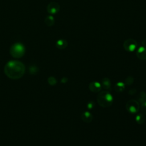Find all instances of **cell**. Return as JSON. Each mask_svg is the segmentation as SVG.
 I'll list each match as a JSON object with an SVG mask.
<instances>
[{
    "label": "cell",
    "instance_id": "9c48e42d",
    "mask_svg": "<svg viewBox=\"0 0 146 146\" xmlns=\"http://www.w3.org/2000/svg\"><path fill=\"white\" fill-rule=\"evenodd\" d=\"M81 119L85 123H90L93 119L92 115L88 111L83 112L81 114Z\"/></svg>",
    "mask_w": 146,
    "mask_h": 146
},
{
    "label": "cell",
    "instance_id": "44dd1931",
    "mask_svg": "<svg viewBox=\"0 0 146 146\" xmlns=\"http://www.w3.org/2000/svg\"><path fill=\"white\" fill-rule=\"evenodd\" d=\"M141 44L143 46L146 47V38H145L144 39H143L141 42Z\"/></svg>",
    "mask_w": 146,
    "mask_h": 146
},
{
    "label": "cell",
    "instance_id": "7402d4cb",
    "mask_svg": "<svg viewBox=\"0 0 146 146\" xmlns=\"http://www.w3.org/2000/svg\"><path fill=\"white\" fill-rule=\"evenodd\" d=\"M68 79L67 78H63L62 80H61V82H62V83H66V82H67V80Z\"/></svg>",
    "mask_w": 146,
    "mask_h": 146
},
{
    "label": "cell",
    "instance_id": "e0dca14e",
    "mask_svg": "<svg viewBox=\"0 0 146 146\" xmlns=\"http://www.w3.org/2000/svg\"><path fill=\"white\" fill-rule=\"evenodd\" d=\"M141 110L144 114L146 115V102L141 104Z\"/></svg>",
    "mask_w": 146,
    "mask_h": 146
},
{
    "label": "cell",
    "instance_id": "8992f818",
    "mask_svg": "<svg viewBox=\"0 0 146 146\" xmlns=\"http://www.w3.org/2000/svg\"><path fill=\"white\" fill-rule=\"evenodd\" d=\"M60 10V5L56 2H51L47 6V11L52 15L57 14Z\"/></svg>",
    "mask_w": 146,
    "mask_h": 146
},
{
    "label": "cell",
    "instance_id": "7c38bea8",
    "mask_svg": "<svg viewBox=\"0 0 146 146\" xmlns=\"http://www.w3.org/2000/svg\"><path fill=\"white\" fill-rule=\"evenodd\" d=\"M44 22L45 25H47V26L51 27V26H53L55 23V19H54V17L51 15L47 16L44 19Z\"/></svg>",
    "mask_w": 146,
    "mask_h": 146
},
{
    "label": "cell",
    "instance_id": "d6986e66",
    "mask_svg": "<svg viewBox=\"0 0 146 146\" xmlns=\"http://www.w3.org/2000/svg\"><path fill=\"white\" fill-rule=\"evenodd\" d=\"M95 106V103L92 101H90L88 103H87V108L89 109V110H91L92 108H94Z\"/></svg>",
    "mask_w": 146,
    "mask_h": 146
},
{
    "label": "cell",
    "instance_id": "6da1fadb",
    "mask_svg": "<svg viewBox=\"0 0 146 146\" xmlns=\"http://www.w3.org/2000/svg\"><path fill=\"white\" fill-rule=\"evenodd\" d=\"M25 66L23 63L18 60H11L8 62L4 68L6 75L11 79H18L24 74Z\"/></svg>",
    "mask_w": 146,
    "mask_h": 146
},
{
    "label": "cell",
    "instance_id": "3957f363",
    "mask_svg": "<svg viewBox=\"0 0 146 146\" xmlns=\"http://www.w3.org/2000/svg\"><path fill=\"white\" fill-rule=\"evenodd\" d=\"M10 53L11 55L14 58H21L24 55L25 53V47L24 45L20 42L15 43L11 46L10 49Z\"/></svg>",
    "mask_w": 146,
    "mask_h": 146
},
{
    "label": "cell",
    "instance_id": "ac0fdd59",
    "mask_svg": "<svg viewBox=\"0 0 146 146\" xmlns=\"http://www.w3.org/2000/svg\"><path fill=\"white\" fill-rule=\"evenodd\" d=\"M48 83L51 85H55L56 83V80L54 77H50L48 79Z\"/></svg>",
    "mask_w": 146,
    "mask_h": 146
},
{
    "label": "cell",
    "instance_id": "277c9868",
    "mask_svg": "<svg viewBox=\"0 0 146 146\" xmlns=\"http://www.w3.org/2000/svg\"><path fill=\"white\" fill-rule=\"evenodd\" d=\"M125 108L129 112L131 113H136L140 109V104L137 100L131 99L126 103Z\"/></svg>",
    "mask_w": 146,
    "mask_h": 146
},
{
    "label": "cell",
    "instance_id": "9a60e30c",
    "mask_svg": "<svg viewBox=\"0 0 146 146\" xmlns=\"http://www.w3.org/2000/svg\"><path fill=\"white\" fill-rule=\"evenodd\" d=\"M135 120L139 124H142L145 121V116L143 113H139L136 116Z\"/></svg>",
    "mask_w": 146,
    "mask_h": 146
},
{
    "label": "cell",
    "instance_id": "ffe728a7",
    "mask_svg": "<svg viewBox=\"0 0 146 146\" xmlns=\"http://www.w3.org/2000/svg\"><path fill=\"white\" fill-rule=\"evenodd\" d=\"M136 89H131L129 91H128V94L131 95H132L133 94H135L136 93Z\"/></svg>",
    "mask_w": 146,
    "mask_h": 146
},
{
    "label": "cell",
    "instance_id": "4fadbf2b",
    "mask_svg": "<svg viewBox=\"0 0 146 146\" xmlns=\"http://www.w3.org/2000/svg\"><path fill=\"white\" fill-rule=\"evenodd\" d=\"M125 87V85L124 83L119 82L116 83V84L114 86V88L117 92L119 93V92H122L124 90Z\"/></svg>",
    "mask_w": 146,
    "mask_h": 146
},
{
    "label": "cell",
    "instance_id": "2e32d148",
    "mask_svg": "<svg viewBox=\"0 0 146 146\" xmlns=\"http://www.w3.org/2000/svg\"><path fill=\"white\" fill-rule=\"evenodd\" d=\"M134 82V78L132 76H128L125 79V85L130 86Z\"/></svg>",
    "mask_w": 146,
    "mask_h": 146
},
{
    "label": "cell",
    "instance_id": "30bf717a",
    "mask_svg": "<svg viewBox=\"0 0 146 146\" xmlns=\"http://www.w3.org/2000/svg\"><path fill=\"white\" fill-rule=\"evenodd\" d=\"M55 46L58 49L63 50L67 47L68 42L66 40L64 39H60L56 42Z\"/></svg>",
    "mask_w": 146,
    "mask_h": 146
},
{
    "label": "cell",
    "instance_id": "5b68a950",
    "mask_svg": "<svg viewBox=\"0 0 146 146\" xmlns=\"http://www.w3.org/2000/svg\"><path fill=\"white\" fill-rule=\"evenodd\" d=\"M137 46L136 40L133 39L129 38L124 40L123 43V47L124 50L128 52L134 51Z\"/></svg>",
    "mask_w": 146,
    "mask_h": 146
},
{
    "label": "cell",
    "instance_id": "ba28073f",
    "mask_svg": "<svg viewBox=\"0 0 146 146\" xmlns=\"http://www.w3.org/2000/svg\"><path fill=\"white\" fill-rule=\"evenodd\" d=\"M137 57L140 60H146V47L144 46L139 47L136 52Z\"/></svg>",
    "mask_w": 146,
    "mask_h": 146
},
{
    "label": "cell",
    "instance_id": "8fae6325",
    "mask_svg": "<svg viewBox=\"0 0 146 146\" xmlns=\"http://www.w3.org/2000/svg\"><path fill=\"white\" fill-rule=\"evenodd\" d=\"M111 80L108 78H104L102 80V83H101L102 88L105 90L110 89L111 87Z\"/></svg>",
    "mask_w": 146,
    "mask_h": 146
},
{
    "label": "cell",
    "instance_id": "7a4b0ae2",
    "mask_svg": "<svg viewBox=\"0 0 146 146\" xmlns=\"http://www.w3.org/2000/svg\"><path fill=\"white\" fill-rule=\"evenodd\" d=\"M112 95L107 91H103L98 94L97 96V102L102 107L107 108L110 107L113 103Z\"/></svg>",
    "mask_w": 146,
    "mask_h": 146
},
{
    "label": "cell",
    "instance_id": "52a82bcc",
    "mask_svg": "<svg viewBox=\"0 0 146 146\" xmlns=\"http://www.w3.org/2000/svg\"><path fill=\"white\" fill-rule=\"evenodd\" d=\"M88 87L91 91L95 92V93L99 92L102 89L101 84L99 82H96V81L90 83Z\"/></svg>",
    "mask_w": 146,
    "mask_h": 146
},
{
    "label": "cell",
    "instance_id": "5bb4252c",
    "mask_svg": "<svg viewBox=\"0 0 146 146\" xmlns=\"http://www.w3.org/2000/svg\"><path fill=\"white\" fill-rule=\"evenodd\" d=\"M137 100L139 103L142 104L146 102V93L144 91H141L137 96Z\"/></svg>",
    "mask_w": 146,
    "mask_h": 146
}]
</instances>
